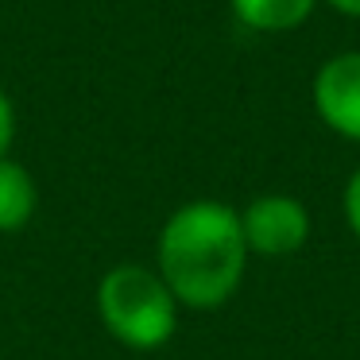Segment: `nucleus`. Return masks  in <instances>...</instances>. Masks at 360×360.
<instances>
[{
  "label": "nucleus",
  "instance_id": "obj_1",
  "mask_svg": "<svg viewBox=\"0 0 360 360\" xmlns=\"http://www.w3.org/2000/svg\"><path fill=\"white\" fill-rule=\"evenodd\" d=\"M240 210L217 198L182 202L155 240V271L182 310H221L248 275Z\"/></svg>",
  "mask_w": 360,
  "mask_h": 360
},
{
  "label": "nucleus",
  "instance_id": "obj_2",
  "mask_svg": "<svg viewBox=\"0 0 360 360\" xmlns=\"http://www.w3.org/2000/svg\"><path fill=\"white\" fill-rule=\"evenodd\" d=\"M179 298L148 264H112L97 283V318L124 349H163L179 329Z\"/></svg>",
  "mask_w": 360,
  "mask_h": 360
},
{
  "label": "nucleus",
  "instance_id": "obj_3",
  "mask_svg": "<svg viewBox=\"0 0 360 360\" xmlns=\"http://www.w3.org/2000/svg\"><path fill=\"white\" fill-rule=\"evenodd\" d=\"M244 244L252 256L264 259H287L306 248L310 240V210L295 194H259L240 210Z\"/></svg>",
  "mask_w": 360,
  "mask_h": 360
},
{
  "label": "nucleus",
  "instance_id": "obj_4",
  "mask_svg": "<svg viewBox=\"0 0 360 360\" xmlns=\"http://www.w3.org/2000/svg\"><path fill=\"white\" fill-rule=\"evenodd\" d=\"M314 112L333 136L360 143V51L326 58L314 74Z\"/></svg>",
  "mask_w": 360,
  "mask_h": 360
},
{
  "label": "nucleus",
  "instance_id": "obj_5",
  "mask_svg": "<svg viewBox=\"0 0 360 360\" xmlns=\"http://www.w3.org/2000/svg\"><path fill=\"white\" fill-rule=\"evenodd\" d=\"M39 210V182L20 159H0V233H20Z\"/></svg>",
  "mask_w": 360,
  "mask_h": 360
},
{
  "label": "nucleus",
  "instance_id": "obj_6",
  "mask_svg": "<svg viewBox=\"0 0 360 360\" xmlns=\"http://www.w3.org/2000/svg\"><path fill=\"white\" fill-rule=\"evenodd\" d=\"M321 0H229L236 24L259 35H283L302 27Z\"/></svg>",
  "mask_w": 360,
  "mask_h": 360
},
{
  "label": "nucleus",
  "instance_id": "obj_7",
  "mask_svg": "<svg viewBox=\"0 0 360 360\" xmlns=\"http://www.w3.org/2000/svg\"><path fill=\"white\" fill-rule=\"evenodd\" d=\"M341 213H345L349 233L360 240V167L349 174V182H345V190H341Z\"/></svg>",
  "mask_w": 360,
  "mask_h": 360
},
{
  "label": "nucleus",
  "instance_id": "obj_8",
  "mask_svg": "<svg viewBox=\"0 0 360 360\" xmlns=\"http://www.w3.org/2000/svg\"><path fill=\"white\" fill-rule=\"evenodd\" d=\"M12 140H16V105L0 89V159L12 151Z\"/></svg>",
  "mask_w": 360,
  "mask_h": 360
},
{
  "label": "nucleus",
  "instance_id": "obj_9",
  "mask_svg": "<svg viewBox=\"0 0 360 360\" xmlns=\"http://www.w3.org/2000/svg\"><path fill=\"white\" fill-rule=\"evenodd\" d=\"M321 4H329L333 12H341L349 20H360V0H321Z\"/></svg>",
  "mask_w": 360,
  "mask_h": 360
}]
</instances>
